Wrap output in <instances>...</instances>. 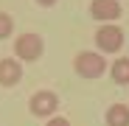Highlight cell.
Here are the masks:
<instances>
[{
  "mask_svg": "<svg viewBox=\"0 0 129 126\" xmlns=\"http://www.w3.org/2000/svg\"><path fill=\"white\" fill-rule=\"evenodd\" d=\"M107 70H110V65H107L104 53H98V51H79L73 56V73L84 81H95Z\"/></svg>",
  "mask_w": 129,
  "mask_h": 126,
  "instance_id": "6da1fadb",
  "label": "cell"
},
{
  "mask_svg": "<svg viewBox=\"0 0 129 126\" xmlns=\"http://www.w3.org/2000/svg\"><path fill=\"white\" fill-rule=\"evenodd\" d=\"M93 39H95L98 53H104V56H107V53H118V51L123 48L126 34H123V28H121V25H115V23H101V25L95 28Z\"/></svg>",
  "mask_w": 129,
  "mask_h": 126,
  "instance_id": "7a4b0ae2",
  "label": "cell"
},
{
  "mask_svg": "<svg viewBox=\"0 0 129 126\" xmlns=\"http://www.w3.org/2000/svg\"><path fill=\"white\" fill-rule=\"evenodd\" d=\"M42 53H45V39L39 34L28 31L14 39V56L20 62H37V59H42Z\"/></svg>",
  "mask_w": 129,
  "mask_h": 126,
  "instance_id": "3957f363",
  "label": "cell"
},
{
  "mask_svg": "<svg viewBox=\"0 0 129 126\" xmlns=\"http://www.w3.org/2000/svg\"><path fill=\"white\" fill-rule=\"evenodd\" d=\"M28 112L34 118H53L59 112V95L53 90H37L31 98H28Z\"/></svg>",
  "mask_w": 129,
  "mask_h": 126,
  "instance_id": "277c9868",
  "label": "cell"
},
{
  "mask_svg": "<svg viewBox=\"0 0 129 126\" xmlns=\"http://www.w3.org/2000/svg\"><path fill=\"white\" fill-rule=\"evenodd\" d=\"M90 17L95 23H118L123 17V6L121 0H90Z\"/></svg>",
  "mask_w": 129,
  "mask_h": 126,
  "instance_id": "5b68a950",
  "label": "cell"
},
{
  "mask_svg": "<svg viewBox=\"0 0 129 126\" xmlns=\"http://www.w3.org/2000/svg\"><path fill=\"white\" fill-rule=\"evenodd\" d=\"M23 81V62L14 59V56H6L0 59V87H17Z\"/></svg>",
  "mask_w": 129,
  "mask_h": 126,
  "instance_id": "8992f818",
  "label": "cell"
},
{
  "mask_svg": "<svg viewBox=\"0 0 129 126\" xmlns=\"http://www.w3.org/2000/svg\"><path fill=\"white\" fill-rule=\"evenodd\" d=\"M107 126H129V104H110V109L104 115Z\"/></svg>",
  "mask_w": 129,
  "mask_h": 126,
  "instance_id": "52a82bcc",
  "label": "cell"
},
{
  "mask_svg": "<svg viewBox=\"0 0 129 126\" xmlns=\"http://www.w3.org/2000/svg\"><path fill=\"white\" fill-rule=\"evenodd\" d=\"M110 78L118 84V87H126L129 84V56H121L110 65Z\"/></svg>",
  "mask_w": 129,
  "mask_h": 126,
  "instance_id": "ba28073f",
  "label": "cell"
},
{
  "mask_svg": "<svg viewBox=\"0 0 129 126\" xmlns=\"http://www.w3.org/2000/svg\"><path fill=\"white\" fill-rule=\"evenodd\" d=\"M11 34H14V17L6 14V11H0V42L9 39Z\"/></svg>",
  "mask_w": 129,
  "mask_h": 126,
  "instance_id": "9c48e42d",
  "label": "cell"
},
{
  "mask_svg": "<svg viewBox=\"0 0 129 126\" xmlns=\"http://www.w3.org/2000/svg\"><path fill=\"white\" fill-rule=\"evenodd\" d=\"M45 126H70V120H68V118H62V115H53V118L45 120Z\"/></svg>",
  "mask_w": 129,
  "mask_h": 126,
  "instance_id": "30bf717a",
  "label": "cell"
},
{
  "mask_svg": "<svg viewBox=\"0 0 129 126\" xmlns=\"http://www.w3.org/2000/svg\"><path fill=\"white\" fill-rule=\"evenodd\" d=\"M34 3H37V6H42V9H53L59 0H34Z\"/></svg>",
  "mask_w": 129,
  "mask_h": 126,
  "instance_id": "8fae6325",
  "label": "cell"
}]
</instances>
